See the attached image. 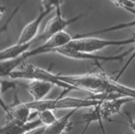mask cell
I'll return each instance as SVG.
<instances>
[{"label":"cell","mask_w":135,"mask_h":134,"mask_svg":"<svg viewBox=\"0 0 135 134\" xmlns=\"http://www.w3.org/2000/svg\"><path fill=\"white\" fill-rule=\"evenodd\" d=\"M54 76L74 89L82 90L92 95L115 93L131 98L135 97V89L119 83L105 72L67 75L54 74Z\"/></svg>","instance_id":"1"},{"label":"cell","mask_w":135,"mask_h":134,"mask_svg":"<svg viewBox=\"0 0 135 134\" xmlns=\"http://www.w3.org/2000/svg\"><path fill=\"white\" fill-rule=\"evenodd\" d=\"M72 39L73 36L65 31L57 34L35 48L29 50L19 58L1 61L0 73L3 76H9L12 72L16 70L17 67L22 64L26 59L38 54L53 52V51L56 49L68 44Z\"/></svg>","instance_id":"2"},{"label":"cell","mask_w":135,"mask_h":134,"mask_svg":"<svg viewBox=\"0 0 135 134\" xmlns=\"http://www.w3.org/2000/svg\"><path fill=\"white\" fill-rule=\"evenodd\" d=\"M102 100L90 98H79L71 97H62L50 99H42L38 101L26 102L28 107L32 111L39 112L50 109H77L83 108H91L97 106Z\"/></svg>","instance_id":"3"},{"label":"cell","mask_w":135,"mask_h":134,"mask_svg":"<svg viewBox=\"0 0 135 134\" xmlns=\"http://www.w3.org/2000/svg\"><path fill=\"white\" fill-rule=\"evenodd\" d=\"M135 36L124 40H105L92 36L84 37L72 39L68 44L63 46L71 51L93 54L94 52L109 46H117L133 44Z\"/></svg>","instance_id":"4"},{"label":"cell","mask_w":135,"mask_h":134,"mask_svg":"<svg viewBox=\"0 0 135 134\" xmlns=\"http://www.w3.org/2000/svg\"><path fill=\"white\" fill-rule=\"evenodd\" d=\"M58 1L44 2L42 10L38 13L37 16L23 27L19 36L17 43L26 44L34 42L40 29L41 22L45 17L54 9H55Z\"/></svg>","instance_id":"5"},{"label":"cell","mask_w":135,"mask_h":134,"mask_svg":"<svg viewBox=\"0 0 135 134\" xmlns=\"http://www.w3.org/2000/svg\"><path fill=\"white\" fill-rule=\"evenodd\" d=\"M60 4V2L58 1L55 8V15L48 21L41 34L36 38L37 40L43 41V42L46 41L57 34L64 31L67 26L75 22L82 17L83 14H79L69 19L65 18L62 15Z\"/></svg>","instance_id":"6"},{"label":"cell","mask_w":135,"mask_h":134,"mask_svg":"<svg viewBox=\"0 0 135 134\" xmlns=\"http://www.w3.org/2000/svg\"><path fill=\"white\" fill-rule=\"evenodd\" d=\"M133 50V47L127 50L124 51L122 53L117 55L103 56L93 54H86L83 52H76L67 49L64 46L57 48L54 50L53 52L59 54L66 58L78 60H93L95 61H123L124 58L129 54L131 53Z\"/></svg>","instance_id":"7"},{"label":"cell","mask_w":135,"mask_h":134,"mask_svg":"<svg viewBox=\"0 0 135 134\" xmlns=\"http://www.w3.org/2000/svg\"><path fill=\"white\" fill-rule=\"evenodd\" d=\"M133 100V99L127 97L102 100L97 106L101 119L102 121L110 120L113 116L120 113L125 104Z\"/></svg>","instance_id":"8"},{"label":"cell","mask_w":135,"mask_h":134,"mask_svg":"<svg viewBox=\"0 0 135 134\" xmlns=\"http://www.w3.org/2000/svg\"><path fill=\"white\" fill-rule=\"evenodd\" d=\"M2 106L6 113L7 121H11L18 123H26L32 118L31 111L26 103H18L13 106L7 107Z\"/></svg>","instance_id":"9"},{"label":"cell","mask_w":135,"mask_h":134,"mask_svg":"<svg viewBox=\"0 0 135 134\" xmlns=\"http://www.w3.org/2000/svg\"><path fill=\"white\" fill-rule=\"evenodd\" d=\"M42 125L38 118L31 120L26 123H18L11 121H7L1 127L0 134H24L32 129Z\"/></svg>","instance_id":"10"},{"label":"cell","mask_w":135,"mask_h":134,"mask_svg":"<svg viewBox=\"0 0 135 134\" xmlns=\"http://www.w3.org/2000/svg\"><path fill=\"white\" fill-rule=\"evenodd\" d=\"M54 84L49 81L33 79L27 85L28 92L33 98V101L44 99L51 91Z\"/></svg>","instance_id":"11"},{"label":"cell","mask_w":135,"mask_h":134,"mask_svg":"<svg viewBox=\"0 0 135 134\" xmlns=\"http://www.w3.org/2000/svg\"><path fill=\"white\" fill-rule=\"evenodd\" d=\"M33 42L26 44H16L7 48L3 49L0 52L1 61L15 59L22 56L23 54L29 50Z\"/></svg>","instance_id":"12"},{"label":"cell","mask_w":135,"mask_h":134,"mask_svg":"<svg viewBox=\"0 0 135 134\" xmlns=\"http://www.w3.org/2000/svg\"><path fill=\"white\" fill-rule=\"evenodd\" d=\"M77 109H71L65 115L57 118L55 122L49 126H45L42 134H62L70 124V119Z\"/></svg>","instance_id":"13"},{"label":"cell","mask_w":135,"mask_h":134,"mask_svg":"<svg viewBox=\"0 0 135 134\" xmlns=\"http://www.w3.org/2000/svg\"><path fill=\"white\" fill-rule=\"evenodd\" d=\"M37 116L38 118L41 122L42 125L46 126L51 125L57 119L53 112V111L50 109L37 112Z\"/></svg>","instance_id":"14"},{"label":"cell","mask_w":135,"mask_h":134,"mask_svg":"<svg viewBox=\"0 0 135 134\" xmlns=\"http://www.w3.org/2000/svg\"><path fill=\"white\" fill-rule=\"evenodd\" d=\"M115 5L126 9L135 15V1H112Z\"/></svg>","instance_id":"15"},{"label":"cell","mask_w":135,"mask_h":134,"mask_svg":"<svg viewBox=\"0 0 135 134\" xmlns=\"http://www.w3.org/2000/svg\"><path fill=\"white\" fill-rule=\"evenodd\" d=\"M134 44H135V42H134ZM134 58H135V45L133 47V50L131 52V56L129 57V58L128 59V60L127 61L126 63H125L124 65L123 66V67L121 68V69H120L119 71V73L117 74L116 77L114 78V79L115 80H116V81L118 80V79L120 78V76H121L123 75V74L124 73V71H126V70L127 69V68L129 66V65L131 64V63H132V61L134 59Z\"/></svg>","instance_id":"16"},{"label":"cell","mask_w":135,"mask_h":134,"mask_svg":"<svg viewBox=\"0 0 135 134\" xmlns=\"http://www.w3.org/2000/svg\"><path fill=\"white\" fill-rule=\"evenodd\" d=\"M45 128V126L42 125L28 131L24 134H42Z\"/></svg>","instance_id":"17"}]
</instances>
